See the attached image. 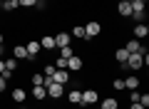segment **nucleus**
<instances>
[{"label":"nucleus","mask_w":149,"mask_h":109,"mask_svg":"<svg viewBox=\"0 0 149 109\" xmlns=\"http://www.w3.org/2000/svg\"><path fill=\"white\" fill-rule=\"evenodd\" d=\"M37 84L45 87V74H32V87H37Z\"/></svg>","instance_id":"4be33fe9"},{"label":"nucleus","mask_w":149,"mask_h":109,"mask_svg":"<svg viewBox=\"0 0 149 109\" xmlns=\"http://www.w3.org/2000/svg\"><path fill=\"white\" fill-rule=\"evenodd\" d=\"M139 3H147V0H139Z\"/></svg>","instance_id":"f704fd0d"},{"label":"nucleus","mask_w":149,"mask_h":109,"mask_svg":"<svg viewBox=\"0 0 149 109\" xmlns=\"http://www.w3.org/2000/svg\"><path fill=\"white\" fill-rule=\"evenodd\" d=\"M55 69H57V67H55V65H47V67H45V77H52V74H55Z\"/></svg>","instance_id":"bb28decb"},{"label":"nucleus","mask_w":149,"mask_h":109,"mask_svg":"<svg viewBox=\"0 0 149 109\" xmlns=\"http://www.w3.org/2000/svg\"><path fill=\"white\" fill-rule=\"evenodd\" d=\"M117 107H119V102H117L114 97H109V99H104V102H102L100 109H117Z\"/></svg>","instance_id":"dca6fc26"},{"label":"nucleus","mask_w":149,"mask_h":109,"mask_svg":"<svg viewBox=\"0 0 149 109\" xmlns=\"http://www.w3.org/2000/svg\"><path fill=\"white\" fill-rule=\"evenodd\" d=\"M129 109H144V107H142L139 102H132V107H129Z\"/></svg>","instance_id":"7c9ffc66"},{"label":"nucleus","mask_w":149,"mask_h":109,"mask_svg":"<svg viewBox=\"0 0 149 109\" xmlns=\"http://www.w3.org/2000/svg\"><path fill=\"white\" fill-rule=\"evenodd\" d=\"M3 8H5L8 12H13V10H17L20 5H17V0H3Z\"/></svg>","instance_id":"6ab92c4d"},{"label":"nucleus","mask_w":149,"mask_h":109,"mask_svg":"<svg viewBox=\"0 0 149 109\" xmlns=\"http://www.w3.org/2000/svg\"><path fill=\"white\" fill-rule=\"evenodd\" d=\"M45 89H47V97H52V99H57V97L65 94V84H57V82H50Z\"/></svg>","instance_id":"f03ea898"},{"label":"nucleus","mask_w":149,"mask_h":109,"mask_svg":"<svg viewBox=\"0 0 149 109\" xmlns=\"http://www.w3.org/2000/svg\"><path fill=\"white\" fill-rule=\"evenodd\" d=\"M67 79H70L67 69H55V74H52V82H57V84H67Z\"/></svg>","instance_id":"0eeeda50"},{"label":"nucleus","mask_w":149,"mask_h":109,"mask_svg":"<svg viewBox=\"0 0 149 109\" xmlns=\"http://www.w3.org/2000/svg\"><path fill=\"white\" fill-rule=\"evenodd\" d=\"M100 30H102L100 22H87V27H85V40H92V37H97V35H100Z\"/></svg>","instance_id":"7ed1b4c3"},{"label":"nucleus","mask_w":149,"mask_h":109,"mask_svg":"<svg viewBox=\"0 0 149 109\" xmlns=\"http://www.w3.org/2000/svg\"><path fill=\"white\" fill-rule=\"evenodd\" d=\"M25 97H27V94H25V89H20V87H17V89H13V99H15L17 104H22V102H25Z\"/></svg>","instance_id":"4468645a"},{"label":"nucleus","mask_w":149,"mask_h":109,"mask_svg":"<svg viewBox=\"0 0 149 109\" xmlns=\"http://www.w3.org/2000/svg\"><path fill=\"white\" fill-rule=\"evenodd\" d=\"M124 87H127V89H137L139 87V77H134V74L127 77V79H124Z\"/></svg>","instance_id":"f3484780"},{"label":"nucleus","mask_w":149,"mask_h":109,"mask_svg":"<svg viewBox=\"0 0 149 109\" xmlns=\"http://www.w3.org/2000/svg\"><path fill=\"white\" fill-rule=\"evenodd\" d=\"M144 55H147V50H144V47H142V50H139V52H132V55H129V57H127V62H124V65H127L129 69H139V67H142V65H144Z\"/></svg>","instance_id":"f257e3e1"},{"label":"nucleus","mask_w":149,"mask_h":109,"mask_svg":"<svg viewBox=\"0 0 149 109\" xmlns=\"http://www.w3.org/2000/svg\"><path fill=\"white\" fill-rule=\"evenodd\" d=\"M72 55H74V52H72V47H62V50H60V57H65V60H67V57H72Z\"/></svg>","instance_id":"5701e85b"},{"label":"nucleus","mask_w":149,"mask_h":109,"mask_svg":"<svg viewBox=\"0 0 149 109\" xmlns=\"http://www.w3.org/2000/svg\"><path fill=\"white\" fill-rule=\"evenodd\" d=\"M5 84H8V79L3 77V74H0V92H5Z\"/></svg>","instance_id":"c756f323"},{"label":"nucleus","mask_w":149,"mask_h":109,"mask_svg":"<svg viewBox=\"0 0 149 109\" xmlns=\"http://www.w3.org/2000/svg\"><path fill=\"white\" fill-rule=\"evenodd\" d=\"M22 109H25V107H22Z\"/></svg>","instance_id":"4c0bfd02"},{"label":"nucleus","mask_w":149,"mask_h":109,"mask_svg":"<svg viewBox=\"0 0 149 109\" xmlns=\"http://www.w3.org/2000/svg\"><path fill=\"white\" fill-rule=\"evenodd\" d=\"M65 69H70V72H77V69H82V60L80 57H67V65H65Z\"/></svg>","instance_id":"423d86ee"},{"label":"nucleus","mask_w":149,"mask_h":109,"mask_svg":"<svg viewBox=\"0 0 149 109\" xmlns=\"http://www.w3.org/2000/svg\"><path fill=\"white\" fill-rule=\"evenodd\" d=\"M124 3H132V0H124Z\"/></svg>","instance_id":"c9c22d12"},{"label":"nucleus","mask_w":149,"mask_h":109,"mask_svg":"<svg viewBox=\"0 0 149 109\" xmlns=\"http://www.w3.org/2000/svg\"><path fill=\"white\" fill-rule=\"evenodd\" d=\"M147 35H149V27L144 25V22H139V25L134 27V37H137V40H144Z\"/></svg>","instance_id":"1a4fd4ad"},{"label":"nucleus","mask_w":149,"mask_h":109,"mask_svg":"<svg viewBox=\"0 0 149 109\" xmlns=\"http://www.w3.org/2000/svg\"><path fill=\"white\" fill-rule=\"evenodd\" d=\"M0 45H5V35L3 32H0Z\"/></svg>","instance_id":"2f4dec72"},{"label":"nucleus","mask_w":149,"mask_h":109,"mask_svg":"<svg viewBox=\"0 0 149 109\" xmlns=\"http://www.w3.org/2000/svg\"><path fill=\"white\" fill-rule=\"evenodd\" d=\"M37 3H40V0H37Z\"/></svg>","instance_id":"e433bc0d"},{"label":"nucleus","mask_w":149,"mask_h":109,"mask_svg":"<svg viewBox=\"0 0 149 109\" xmlns=\"http://www.w3.org/2000/svg\"><path fill=\"white\" fill-rule=\"evenodd\" d=\"M3 52H5V45H0V57H3Z\"/></svg>","instance_id":"473e14b6"},{"label":"nucleus","mask_w":149,"mask_h":109,"mask_svg":"<svg viewBox=\"0 0 149 109\" xmlns=\"http://www.w3.org/2000/svg\"><path fill=\"white\" fill-rule=\"evenodd\" d=\"M32 97L35 99H45L47 97V89H45L42 84H37V87H32Z\"/></svg>","instance_id":"ddd939ff"},{"label":"nucleus","mask_w":149,"mask_h":109,"mask_svg":"<svg viewBox=\"0 0 149 109\" xmlns=\"http://www.w3.org/2000/svg\"><path fill=\"white\" fill-rule=\"evenodd\" d=\"M17 5H22V8H32V5H37V0H17Z\"/></svg>","instance_id":"393cba45"},{"label":"nucleus","mask_w":149,"mask_h":109,"mask_svg":"<svg viewBox=\"0 0 149 109\" xmlns=\"http://www.w3.org/2000/svg\"><path fill=\"white\" fill-rule=\"evenodd\" d=\"M114 57H117V62H119V65H124V62H127V57H129V52L122 47V50H117V52H114Z\"/></svg>","instance_id":"a211bd4d"},{"label":"nucleus","mask_w":149,"mask_h":109,"mask_svg":"<svg viewBox=\"0 0 149 109\" xmlns=\"http://www.w3.org/2000/svg\"><path fill=\"white\" fill-rule=\"evenodd\" d=\"M0 74H3V77H5V79H8V77H10V74H8V72H5V60H0Z\"/></svg>","instance_id":"cd10ccee"},{"label":"nucleus","mask_w":149,"mask_h":109,"mask_svg":"<svg viewBox=\"0 0 149 109\" xmlns=\"http://www.w3.org/2000/svg\"><path fill=\"white\" fill-rule=\"evenodd\" d=\"M139 104L147 109V107H149V94H139Z\"/></svg>","instance_id":"a878e982"},{"label":"nucleus","mask_w":149,"mask_h":109,"mask_svg":"<svg viewBox=\"0 0 149 109\" xmlns=\"http://www.w3.org/2000/svg\"><path fill=\"white\" fill-rule=\"evenodd\" d=\"M40 47H42V50H52V47H55V37L52 35H45L42 40H40Z\"/></svg>","instance_id":"f8f14e48"},{"label":"nucleus","mask_w":149,"mask_h":109,"mask_svg":"<svg viewBox=\"0 0 149 109\" xmlns=\"http://www.w3.org/2000/svg\"><path fill=\"white\" fill-rule=\"evenodd\" d=\"M52 37H55V47H60V50H62V47H67L70 40H72L67 32H60V35H52Z\"/></svg>","instance_id":"39448f33"},{"label":"nucleus","mask_w":149,"mask_h":109,"mask_svg":"<svg viewBox=\"0 0 149 109\" xmlns=\"http://www.w3.org/2000/svg\"><path fill=\"white\" fill-rule=\"evenodd\" d=\"M70 37H82V40H85V27H74Z\"/></svg>","instance_id":"b1692460"},{"label":"nucleus","mask_w":149,"mask_h":109,"mask_svg":"<svg viewBox=\"0 0 149 109\" xmlns=\"http://www.w3.org/2000/svg\"><path fill=\"white\" fill-rule=\"evenodd\" d=\"M67 99H70L72 104H80V102H82V92H77V89H74V92L67 94Z\"/></svg>","instance_id":"aec40b11"},{"label":"nucleus","mask_w":149,"mask_h":109,"mask_svg":"<svg viewBox=\"0 0 149 109\" xmlns=\"http://www.w3.org/2000/svg\"><path fill=\"white\" fill-rule=\"evenodd\" d=\"M114 89H124V79H114Z\"/></svg>","instance_id":"c85d7f7f"},{"label":"nucleus","mask_w":149,"mask_h":109,"mask_svg":"<svg viewBox=\"0 0 149 109\" xmlns=\"http://www.w3.org/2000/svg\"><path fill=\"white\" fill-rule=\"evenodd\" d=\"M13 57H15V60H25V57H27V50H25L22 45H17L15 50H13Z\"/></svg>","instance_id":"2eb2a0df"},{"label":"nucleus","mask_w":149,"mask_h":109,"mask_svg":"<svg viewBox=\"0 0 149 109\" xmlns=\"http://www.w3.org/2000/svg\"><path fill=\"white\" fill-rule=\"evenodd\" d=\"M124 50H127L129 55H132V52H139V50H142V45H139V40L134 37V40H129L127 45H124Z\"/></svg>","instance_id":"9b49d317"},{"label":"nucleus","mask_w":149,"mask_h":109,"mask_svg":"<svg viewBox=\"0 0 149 109\" xmlns=\"http://www.w3.org/2000/svg\"><path fill=\"white\" fill-rule=\"evenodd\" d=\"M15 67H17V60H15V57H8V60H5V72H13Z\"/></svg>","instance_id":"412c9836"},{"label":"nucleus","mask_w":149,"mask_h":109,"mask_svg":"<svg viewBox=\"0 0 149 109\" xmlns=\"http://www.w3.org/2000/svg\"><path fill=\"white\" fill-rule=\"evenodd\" d=\"M117 12H119V15H124V17H132V3H124V0H119Z\"/></svg>","instance_id":"6e6552de"},{"label":"nucleus","mask_w":149,"mask_h":109,"mask_svg":"<svg viewBox=\"0 0 149 109\" xmlns=\"http://www.w3.org/2000/svg\"><path fill=\"white\" fill-rule=\"evenodd\" d=\"M25 50H27V57H37V52H40V50H42V47H40V42H27V47H25Z\"/></svg>","instance_id":"9d476101"},{"label":"nucleus","mask_w":149,"mask_h":109,"mask_svg":"<svg viewBox=\"0 0 149 109\" xmlns=\"http://www.w3.org/2000/svg\"><path fill=\"white\" fill-rule=\"evenodd\" d=\"M0 10H3V0H0Z\"/></svg>","instance_id":"72a5a7b5"},{"label":"nucleus","mask_w":149,"mask_h":109,"mask_svg":"<svg viewBox=\"0 0 149 109\" xmlns=\"http://www.w3.org/2000/svg\"><path fill=\"white\" fill-rule=\"evenodd\" d=\"M100 102V94L95 92V89H85V92H82V102L80 104H97Z\"/></svg>","instance_id":"20e7f679"}]
</instances>
